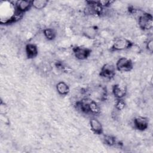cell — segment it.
<instances>
[{
  "instance_id": "cell-16",
  "label": "cell",
  "mask_w": 153,
  "mask_h": 153,
  "mask_svg": "<svg viewBox=\"0 0 153 153\" xmlns=\"http://www.w3.org/2000/svg\"><path fill=\"white\" fill-rule=\"evenodd\" d=\"M125 102L122 99H118V101L116 102L115 104V109L118 111L123 110L125 107Z\"/></svg>"
},
{
  "instance_id": "cell-13",
  "label": "cell",
  "mask_w": 153,
  "mask_h": 153,
  "mask_svg": "<svg viewBox=\"0 0 153 153\" xmlns=\"http://www.w3.org/2000/svg\"><path fill=\"white\" fill-rule=\"evenodd\" d=\"M43 35L48 40L54 39L57 35V32L53 28H46L43 30Z\"/></svg>"
},
{
  "instance_id": "cell-4",
  "label": "cell",
  "mask_w": 153,
  "mask_h": 153,
  "mask_svg": "<svg viewBox=\"0 0 153 153\" xmlns=\"http://www.w3.org/2000/svg\"><path fill=\"white\" fill-rule=\"evenodd\" d=\"M73 52L75 57L78 60H85L88 58L91 53V50L88 48L82 46L75 47L73 49Z\"/></svg>"
},
{
  "instance_id": "cell-2",
  "label": "cell",
  "mask_w": 153,
  "mask_h": 153,
  "mask_svg": "<svg viewBox=\"0 0 153 153\" xmlns=\"http://www.w3.org/2000/svg\"><path fill=\"white\" fill-rule=\"evenodd\" d=\"M152 16L148 13L143 12L138 17V24L140 29L149 30L152 27Z\"/></svg>"
},
{
  "instance_id": "cell-12",
  "label": "cell",
  "mask_w": 153,
  "mask_h": 153,
  "mask_svg": "<svg viewBox=\"0 0 153 153\" xmlns=\"http://www.w3.org/2000/svg\"><path fill=\"white\" fill-rule=\"evenodd\" d=\"M56 90L60 95H66L69 92V87L64 81H59L57 82Z\"/></svg>"
},
{
  "instance_id": "cell-6",
  "label": "cell",
  "mask_w": 153,
  "mask_h": 153,
  "mask_svg": "<svg viewBox=\"0 0 153 153\" xmlns=\"http://www.w3.org/2000/svg\"><path fill=\"white\" fill-rule=\"evenodd\" d=\"M15 7H16V11L17 13L23 14L24 13L28 11L31 8V7H32V1H26V0L17 1L16 2Z\"/></svg>"
},
{
  "instance_id": "cell-10",
  "label": "cell",
  "mask_w": 153,
  "mask_h": 153,
  "mask_svg": "<svg viewBox=\"0 0 153 153\" xmlns=\"http://www.w3.org/2000/svg\"><path fill=\"white\" fill-rule=\"evenodd\" d=\"M90 126L92 131L97 134L103 133V126L102 123L96 118H91L90 121Z\"/></svg>"
},
{
  "instance_id": "cell-17",
  "label": "cell",
  "mask_w": 153,
  "mask_h": 153,
  "mask_svg": "<svg viewBox=\"0 0 153 153\" xmlns=\"http://www.w3.org/2000/svg\"><path fill=\"white\" fill-rule=\"evenodd\" d=\"M146 49L150 52L152 53L153 51V41L152 39H150L147 41L146 43Z\"/></svg>"
},
{
  "instance_id": "cell-8",
  "label": "cell",
  "mask_w": 153,
  "mask_h": 153,
  "mask_svg": "<svg viewBox=\"0 0 153 153\" xmlns=\"http://www.w3.org/2000/svg\"><path fill=\"white\" fill-rule=\"evenodd\" d=\"M82 33L85 38L93 39L98 35V29L96 26H88L82 29Z\"/></svg>"
},
{
  "instance_id": "cell-3",
  "label": "cell",
  "mask_w": 153,
  "mask_h": 153,
  "mask_svg": "<svg viewBox=\"0 0 153 153\" xmlns=\"http://www.w3.org/2000/svg\"><path fill=\"white\" fill-rule=\"evenodd\" d=\"M133 64L131 59L122 57H120L116 63V68L121 72H128L132 69Z\"/></svg>"
},
{
  "instance_id": "cell-1",
  "label": "cell",
  "mask_w": 153,
  "mask_h": 153,
  "mask_svg": "<svg viewBox=\"0 0 153 153\" xmlns=\"http://www.w3.org/2000/svg\"><path fill=\"white\" fill-rule=\"evenodd\" d=\"M133 44L126 38H115L111 45V50L112 51H123L130 48Z\"/></svg>"
},
{
  "instance_id": "cell-5",
  "label": "cell",
  "mask_w": 153,
  "mask_h": 153,
  "mask_svg": "<svg viewBox=\"0 0 153 153\" xmlns=\"http://www.w3.org/2000/svg\"><path fill=\"white\" fill-rule=\"evenodd\" d=\"M115 66L111 63H107L104 64L102 67L100 75L104 78L111 79L112 78L115 76Z\"/></svg>"
},
{
  "instance_id": "cell-9",
  "label": "cell",
  "mask_w": 153,
  "mask_h": 153,
  "mask_svg": "<svg viewBox=\"0 0 153 153\" xmlns=\"http://www.w3.org/2000/svg\"><path fill=\"white\" fill-rule=\"evenodd\" d=\"M112 93L117 99H122L127 93V88L124 85L115 84L112 87Z\"/></svg>"
},
{
  "instance_id": "cell-15",
  "label": "cell",
  "mask_w": 153,
  "mask_h": 153,
  "mask_svg": "<svg viewBox=\"0 0 153 153\" xmlns=\"http://www.w3.org/2000/svg\"><path fill=\"white\" fill-rule=\"evenodd\" d=\"M103 140L105 143L109 146L114 145L116 143L115 138L111 135H105L103 137Z\"/></svg>"
},
{
  "instance_id": "cell-11",
  "label": "cell",
  "mask_w": 153,
  "mask_h": 153,
  "mask_svg": "<svg viewBox=\"0 0 153 153\" xmlns=\"http://www.w3.org/2000/svg\"><path fill=\"white\" fill-rule=\"evenodd\" d=\"M25 51L28 58L35 57L38 53V48L34 44H28L25 48Z\"/></svg>"
},
{
  "instance_id": "cell-14",
  "label": "cell",
  "mask_w": 153,
  "mask_h": 153,
  "mask_svg": "<svg viewBox=\"0 0 153 153\" xmlns=\"http://www.w3.org/2000/svg\"><path fill=\"white\" fill-rule=\"evenodd\" d=\"M48 1L47 0H35L32 1V7L36 10H42L48 4Z\"/></svg>"
},
{
  "instance_id": "cell-7",
  "label": "cell",
  "mask_w": 153,
  "mask_h": 153,
  "mask_svg": "<svg viewBox=\"0 0 153 153\" xmlns=\"http://www.w3.org/2000/svg\"><path fill=\"white\" fill-rule=\"evenodd\" d=\"M134 127L140 131H143L148 127V120L146 117H137L133 120Z\"/></svg>"
}]
</instances>
